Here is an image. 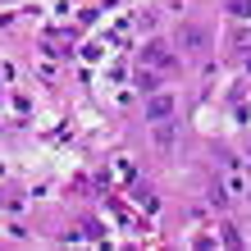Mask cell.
<instances>
[{
  "mask_svg": "<svg viewBox=\"0 0 251 251\" xmlns=\"http://www.w3.org/2000/svg\"><path fill=\"white\" fill-rule=\"evenodd\" d=\"M228 14L233 19H251V0H228Z\"/></svg>",
  "mask_w": 251,
  "mask_h": 251,
  "instance_id": "obj_4",
  "label": "cell"
},
{
  "mask_svg": "<svg viewBox=\"0 0 251 251\" xmlns=\"http://www.w3.org/2000/svg\"><path fill=\"white\" fill-rule=\"evenodd\" d=\"M142 64L155 69V73H174V69H178V55H174L165 41H146V46H142Z\"/></svg>",
  "mask_w": 251,
  "mask_h": 251,
  "instance_id": "obj_1",
  "label": "cell"
},
{
  "mask_svg": "<svg viewBox=\"0 0 251 251\" xmlns=\"http://www.w3.org/2000/svg\"><path fill=\"white\" fill-rule=\"evenodd\" d=\"M174 41H178L183 50L201 55L205 46H210V27H205V23H178V37H174Z\"/></svg>",
  "mask_w": 251,
  "mask_h": 251,
  "instance_id": "obj_2",
  "label": "cell"
},
{
  "mask_svg": "<svg viewBox=\"0 0 251 251\" xmlns=\"http://www.w3.org/2000/svg\"><path fill=\"white\" fill-rule=\"evenodd\" d=\"M174 110H178V100H174L169 92H151V96H146V119H151V124H169Z\"/></svg>",
  "mask_w": 251,
  "mask_h": 251,
  "instance_id": "obj_3",
  "label": "cell"
}]
</instances>
